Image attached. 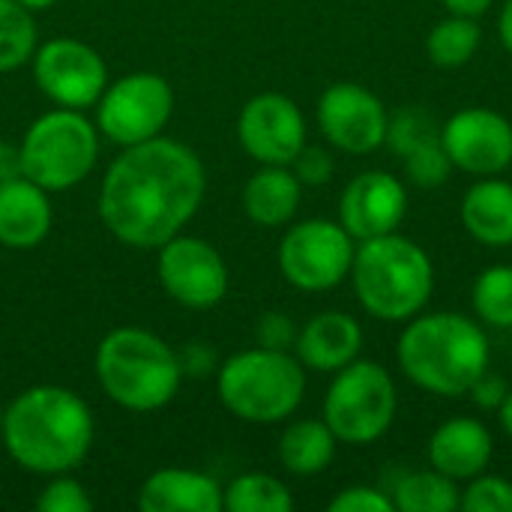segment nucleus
Instances as JSON below:
<instances>
[{
  "instance_id": "38",
  "label": "nucleus",
  "mask_w": 512,
  "mask_h": 512,
  "mask_svg": "<svg viewBox=\"0 0 512 512\" xmlns=\"http://www.w3.org/2000/svg\"><path fill=\"white\" fill-rule=\"evenodd\" d=\"M450 12L456 15H471V18H480L492 9L495 0H441Z\"/></svg>"
},
{
  "instance_id": "26",
  "label": "nucleus",
  "mask_w": 512,
  "mask_h": 512,
  "mask_svg": "<svg viewBox=\"0 0 512 512\" xmlns=\"http://www.w3.org/2000/svg\"><path fill=\"white\" fill-rule=\"evenodd\" d=\"M222 504L228 512H291L294 495L270 474H240L225 486Z\"/></svg>"
},
{
  "instance_id": "34",
  "label": "nucleus",
  "mask_w": 512,
  "mask_h": 512,
  "mask_svg": "<svg viewBox=\"0 0 512 512\" xmlns=\"http://www.w3.org/2000/svg\"><path fill=\"white\" fill-rule=\"evenodd\" d=\"M393 495L372 489V486H348L342 489L333 501L330 512H393Z\"/></svg>"
},
{
  "instance_id": "31",
  "label": "nucleus",
  "mask_w": 512,
  "mask_h": 512,
  "mask_svg": "<svg viewBox=\"0 0 512 512\" xmlns=\"http://www.w3.org/2000/svg\"><path fill=\"white\" fill-rule=\"evenodd\" d=\"M465 512H512V483L498 474H477L468 480L462 489V504Z\"/></svg>"
},
{
  "instance_id": "10",
  "label": "nucleus",
  "mask_w": 512,
  "mask_h": 512,
  "mask_svg": "<svg viewBox=\"0 0 512 512\" xmlns=\"http://www.w3.org/2000/svg\"><path fill=\"white\" fill-rule=\"evenodd\" d=\"M174 114V90L156 72H129L111 81L96 102V129L120 144L132 147L162 135Z\"/></svg>"
},
{
  "instance_id": "1",
  "label": "nucleus",
  "mask_w": 512,
  "mask_h": 512,
  "mask_svg": "<svg viewBox=\"0 0 512 512\" xmlns=\"http://www.w3.org/2000/svg\"><path fill=\"white\" fill-rule=\"evenodd\" d=\"M207 174L192 147L174 138H150L108 165L99 189L102 225L132 249H159L198 213Z\"/></svg>"
},
{
  "instance_id": "19",
  "label": "nucleus",
  "mask_w": 512,
  "mask_h": 512,
  "mask_svg": "<svg viewBox=\"0 0 512 512\" xmlns=\"http://www.w3.org/2000/svg\"><path fill=\"white\" fill-rule=\"evenodd\" d=\"M222 486L201 471L189 468H162L150 474L138 492V510L141 512H219L222 504Z\"/></svg>"
},
{
  "instance_id": "33",
  "label": "nucleus",
  "mask_w": 512,
  "mask_h": 512,
  "mask_svg": "<svg viewBox=\"0 0 512 512\" xmlns=\"http://www.w3.org/2000/svg\"><path fill=\"white\" fill-rule=\"evenodd\" d=\"M291 171H294V177H297L303 186H324V183L333 180L336 162H333V153H330L327 147L306 144V147L294 156Z\"/></svg>"
},
{
  "instance_id": "8",
  "label": "nucleus",
  "mask_w": 512,
  "mask_h": 512,
  "mask_svg": "<svg viewBox=\"0 0 512 512\" xmlns=\"http://www.w3.org/2000/svg\"><path fill=\"white\" fill-rule=\"evenodd\" d=\"M399 411L393 375L375 360H354L333 375L324 396V423L339 444L369 447L381 441Z\"/></svg>"
},
{
  "instance_id": "14",
  "label": "nucleus",
  "mask_w": 512,
  "mask_h": 512,
  "mask_svg": "<svg viewBox=\"0 0 512 512\" xmlns=\"http://www.w3.org/2000/svg\"><path fill=\"white\" fill-rule=\"evenodd\" d=\"M441 144L453 168L471 177H495L512 165V123L492 108H462L441 126Z\"/></svg>"
},
{
  "instance_id": "21",
  "label": "nucleus",
  "mask_w": 512,
  "mask_h": 512,
  "mask_svg": "<svg viewBox=\"0 0 512 512\" xmlns=\"http://www.w3.org/2000/svg\"><path fill=\"white\" fill-rule=\"evenodd\" d=\"M462 225L471 240L489 249L512 246V183L495 177H480L462 195L459 207Z\"/></svg>"
},
{
  "instance_id": "15",
  "label": "nucleus",
  "mask_w": 512,
  "mask_h": 512,
  "mask_svg": "<svg viewBox=\"0 0 512 512\" xmlns=\"http://www.w3.org/2000/svg\"><path fill=\"white\" fill-rule=\"evenodd\" d=\"M240 147L261 165H291L306 147V117L285 93L252 96L237 117Z\"/></svg>"
},
{
  "instance_id": "25",
  "label": "nucleus",
  "mask_w": 512,
  "mask_h": 512,
  "mask_svg": "<svg viewBox=\"0 0 512 512\" xmlns=\"http://www.w3.org/2000/svg\"><path fill=\"white\" fill-rule=\"evenodd\" d=\"M480 42H483V30L477 18L450 12L429 30L426 54L438 69H462L477 57Z\"/></svg>"
},
{
  "instance_id": "42",
  "label": "nucleus",
  "mask_w": 512,
  "mask_h": 512,
  "mask_svg": "<svg viewBox=\"0 0 512 512\" xmlns=\"http://www.w3.org/2000/svg\"><path fill=\"white\" fill-rule=\"evenodd\" d=\"M0 438H3V408H0Z\"/></svg>"
},
{
  "instance_id": "32",
  "label": "nucleus",
  "mask_w": 512,
  "mask_h": 512,
  "mask_svg": "<svg viewBox=\"0 0 512 512\" xmlns=\"http://www.w3.org/2000/svg\"><path fill=\"white\" fill-rule=\"evenodd\" d=\"M36 510L39 512H90L93 510V498L87 495V489L69 477V474H54L51 483L39 492L36 498Z\"/></svg>"
},
{
  "instance_id": "6",
  "label": "nucleus",
  "mask_w": 512,
  "mask_h": 512,
  "mask_svg": "<svg viewBox=\"0 0 512 512\" xmlns=\"http://www.w3.org/2000/svg\"><path fill=\"white\" fill-rule=\"evenodd\" d=\"M219 402L243 423L273 426L300 408L306 396V369L291 351L249 348L231 354L216 375Z\"/></svg>"
},
{
  "instance_id": "24",
  "label": "nucleus",
  "mask_w": 512,
  "mask_h": 512,
  "mask_svg": "<svg viewBox=\"0 0 512 512\" xmlns=\"http://www.w3.org/2000/svg\"><path fill=\"white\" fill-rule=\"evenodd\" d=\"M393 504L402 512H456L462 504V489L435 468L411 471L396 480Z\"/></svg>"
},
{
  "instance_id": "3",
  "label": "nucleus",
  "mask_w": 512,
  "mask_h": 512,
  "mask_svg": "<svg viewBox=\"0 0 512 512\" xmlns=\"http://www.w3.org/2000/svg\"><path fill=\"white\" fill-rule=\"evenodd\" d=\"M399 369L432 396L459 399L489 369L492 345L486 327L462 312H429L405 321L396 345Z\"/></svg>"
},
{
  "instance_id": "29",
  "label": "nucleus",
  "mask_w": 512,
  "mask_h": 512,
  "mask_svg": "<svg viewBox=\"0 0 512 512\" xmlns=\"http://www.w3.org/2000/svg\"><path fill=\"white\" fill-rule=\"evenodd\" d=\"M432 138H441V126L432 120L429 111L411 105V108H399L390 117V123H387V141L384 144L402 159L405 153H411L414 147H420V144H426Z\"/></svg>"
},
{
  "instance_id": "30",
  "label": "nucleus",
  "mask_w": 512,
  "mask_h": 512,
  "mask_svg": "<svg viewBox=\"0 0 512 512\" xmlns=\"http://www.w3.org/2000/svg\"><path fill=\"white\" fill-rule=\"evenodd\" d=\"M402 165H405V174L411 177V183L420 186V189L444 186L450 180V174H453V162H450L441 138H432V141L414 147L411 153H405Z\"/></svg>"
},
{
  "instance_id": "36",
  "label": "nucleus",
  "mask_w": 512,
  "mask_h": 512,
  "mask_svg": "<svg viewBox=\"0 0 512 512\" xmlns=\"http://www.w3.org/2000/svg\"><path fill=\"white\" fill-rule=\"evenodd\" d=\"M507 393H510V384H507L501 375L489 372V369H486V372L471 384V390H468V396L474 399V405H477L480 411H498L501 402L507 399Z\"/></svg>"
},
{
  "instance_id": "16",
  "label": "nucleus",
  "mask_w": 512,
  "mask_h": 512,
  "mask_svg": "<svg viewBox=\"0 0 512 512\" xmlns=\"http://www.w3.org/2000/svg\"><path fill=\"white\" fill-rule=\"evenodd\" d=\"M408 213V189L390 171L357 174L339 198V222L360 243L399 231Z\"/></svg>"
},
{
  "instance_id": "12",
  "label": "nucleus",
  "mask_w": 512,
  "mask_h": 512,
  "mask_svg": "<svg viewBox=\"0 0 512 512\" xmlns=\"http://www.w3.org/2000/svg\"><path fill=\"white\" fill-rule=\"evenodd\" d=\"M156 276L165 294L183 309H213L228 294V264L201 237H171L159 246Z\"/></svg>"
},
{
  "instance_id": "18",
  "label": "nucleus",
  "mask_w": 512,
  "mask_h": 512,
  "mask_svg": "<svg viewBox=\"0 0 512 512\" xmlns=\"http://www.w3.org/2000/svg\"><path fill=\"white\" fill-rule=\"evenodd\" d=\"M495 441L483 420L453 417L429 438V465L456 483H468L492 465Z\"/></svg>"
},
{
  "instance_id": "39",
  "label": "nucleus",
  "mask_w": 512,
  "mask_h": 512,
  "mask_svg": "<svg viewBox=\"0 0 512 512\" xmlns=\"http://www.w3.org/2000/svg\"><path fill=\"white\" fill-rule=\"evenodd\" d=\"M498 36H501V45L512 54V0H504L498 12Z\"/></svg>"
},
{
  "instance_id": "4",
  "label": "nucleus",
  "mask_w": 512,
  "mask_h": 512,
  "mask_svg": "<svg viewBox=\"0 0 512 512\" xmlns=\"http://www.w3.org/2000/svg\"><path fill=\"white\" fill-rule=\"evenodd\" d=\"M351 285L372 318L405 324L429 306L435 291V264L420 243L393 231L357 243Z\"/></svg>"
},
{
  "instance_id": "28",
  "label": "nucleus",
  "mask_w": 512,
  "mask_h": 512,
  "mask_svg": "<svg viewBox=\"0 0 512 512\" xmlns=\"http://www.w3.org/2000/svg\"><path fill=\"white\" fill-rule=\"evenodd\" d=\"M36 21L18 0H0V72H12L33 60Z\"/></svg>"
},
{
  "instance_id": "17",
  "label": "nucleus",
  "mask_w": 512,
  "mask_h": 512,
  "mask_svg": "<svg viewBox=\"0 0 512 512\" xmlns=\"http://www.w3.org/2000/svg\"><path fill=\"white\" fill-rule=\"evenodd\" d=\"M363 351V327L348 312H318L309 318L294 342V357L309 372L336 375Z\"/></svg>"
},
{
  "instance_id": "23",
  "label": "nucleus",
  "mask_w": 512,
  "mask_h": 512,
  "mask_svg": "<svg viewBox=\"0 0 512 512\" xmlns=\"http://www.w3.org/2000/svg\"><path fill=\"white\" fill-rule=\"evenodd\" d=\"M336 435L321 420H294L279 438V462L294 477H315L330 468L336 456Z\"/></svg>"
},
{
  "instance_id": "27",
  "label": "nucleus",
  "mask_w": 512,
  "mask_h": 512,
  "mask_svg": "<svg viewBox=\"0 0 512 512\" xmlns=\"http://www.w3.org/2000/svg\"><path fill=\"white\" fill-rule=\"evenodd\" d=\"M471 306L483 327L512 330V264H492L474 279Z\"/></svg>"
},
{
  "instance_id": "20",
  "label": "nucleus",
  "mask_w": 512,
  "mask_h": 512,
  "mask_svg": "<svg viewBox=\"0 0 512 512\" xmlns=\"http://www.w3.org/2000/svg\"><path fill=\"white\" fill-rule=\"evenodd\" d=\"M51 201L42 186L27 177L0 186V246L33 249L51 231Z\"/></svg>"
},
{
  "instance_id": "41",
  "label": "nucleus",
  "mask_w": 512,
  "mask_h": 512,
  "mask_svg": "<svg viewBox=\"0 0 512 512\" xmlns=\"http://www.w3.org/2000/svg\"><path fill=\"white\" fill-rule=\"evenodd\" d=\"M24 9H30V12H39V9H48V6H54L57 0H18Z\"/></svg>"
},
{
  "instance_id": "2",
  "label": "nucleus",
  "mask_w": 512,
  "mask_h": 512,
  "mask_svg": "<svg viewBox=\"0 0 512 512\" xmlns=\"http://www.w3.org/2000/svg\"><path fill=\"white\" fill-rule=\"evenodd\" d=\"M93 435L87 402L66 387H30L3 408L0 444L30 474H72L87 459Z\"/></svg>"
},
{
  "instance_id": "13",
  "label": "nucleus",
  "mask_w": 512,
  "mask_h": 512,
  "mask_svg": "<svg viewBox=\"0 0 512 512\" xmlns=\"http://www.w3.org/2000/svg\"><path fill=\"white\" fill-rule=\"evenodd\" d=\"M318 129L333 150L351 156H369L387 141L390 114L384 102L363 84L336 81L330 84L315 108Z\"/></svg>"
},
{
  "instance_id": "11",
  "label": "nucleus",
  "mask_w": 512,
  "mask_h": 512,
  "mask_svg": "<svg viewBox=\"0 0 512 512\" xmlns=\"http://www.w3.org/2000/svg\"><path fill=\"white\" fill-rule=\"evenodd\" d=\"M33 81L60 108L84 111L108 87V66L96 48L78 39H48L33 51Z\"/></svg>"
},
{
  "instance_id": "22",
  "label": "nucleus",
  "mask_w": 512,
  "mask_h": 512,
  "mask_svg": "<svg viewBox=\"0 0 512 512\" xmlns=\"http://www.w3.org/2000/svg\"><path fill=\"white\" fill-rule=\"evenodd\" d=\"M303 183L291 165H261L243 186V210L261 228H282L300 210Z\"/></svg>"
},
{
  "instance_id": "37",
  "label": "nucleus",
  "mask_w": 512,
  "mask_h": 512,
  "mask_svg": "<svg viewBox=\"0 0 512 512\" xmlns=\"http://www.w3.org/2000/svg\"><path fill=\"white\" fill-rule=\"evenodd\" d=\"M18 177H24L21 147H15L9 141H0V186L9 183V180H18Z\"/></svg>"
},
{
  "instance_id": "40",
  "label": "nucleus",
  "mask_w": 512,
  "mask_h": 512,
  "mask_svg": "<svg viewBox=\"0 0 512 512\" xmlns=\"http://www.w3.org/2000/svg\"><path fill=\"white\" fill-rule=\"evenodd\" d=\"M498 420H501L504 435L512 441V387H510V393H507V399H504V402H501V408H498Z\"/></svg>"
},
{
  "instance_id": "9",
  "label": "nucleus",
  "mask_w": 512,
  "mask_h": 512,
  "mask_svg": "<svg viewBox=\"0 0 512 512\" xmlns=\"http://www.w3.org/2000/svg\"><path fill=\"white\" fill-rule=\"evenodd\" d=\"M357 240L333 219H303L279 243V270L297 291L321 294L351 276Z\"/></svg>"
},
{
  "instance_id": "5",
  "label": "nucleus",
  "mask_w": 512,
  "mask_h": 512,
  "mask_svg": "<svg viewBox=\"0 0 512 512\" xmlns=\"http://www.w3.org/2000/svg\"><path fill=\"white\" fill-rule=\"evenodd\" d=\"M96 381L114 405L147 414L177 396L183 366L180 354L156 333L117 327L96 348Z\"/></svg>"
},
{
  "instance_id": "7",
  "label": "nucleus",
  "mask_w": 512,
  "mask_h": 512,
  "mask_svg": "<svg viewBox=\"0 0 512 512\" xmlns=\"http://www.w3.org/2000/svg\"><path fill=\"white\" fill-rule=\"evenodd\" d=\"M24 177L45 192H63L90 177L99 156V129L75 108L45 111L24 132Z\"/></svg>"
},
{
  "instance_id": "35",
  "label": "nucleus",
  "mask_w": 512,
  "mask_h": 512,
  "mask_svg": "<svg viewBox=\"0 0 512 512\" xmlns=\"http://www.w3.org/2000/svg\"><path fill=\"white\" fill-rule=\"evenodd\" d=\"M297 324L291 315L285 312H264L258 318V327H255V342L261 348H273V351H291L294 342H297Z\"/></svg>"
}]
</instances>
